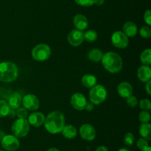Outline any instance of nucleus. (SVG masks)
I'll return each instance as SVG.
<instances>
[{"instance_id": "1", "label": "nucleus", "mask_w": 151, "mask_h": 151, "mask_svg": "<svg viewBox=\"0 0 151 151\" xmlns=\"http://www.w3.org/2000/svg\"><path fill=\"white\" fill-rule=\"evenodd\" d=\"M44 124L49 133L52 134L60 133L65 126L64 115L60 111H53L47 115Z\"/></svg>"}, {"instance_id": "2", "label": "nucleus", "mask_w": 151, "mask_h": 151, "mask_svg": "<svg viewBox=\"0 0 151 151\" xmlns=\"http://www.w3.org/2000/svg\"><path fill=\"white\" fill-rule=\"evenodd\" d=\"M102 64L106 70L111 73L119 72L122 68V59L121 56L114 52L105 53L101 59Z\"/></svg>"}, {"instance_id": "3", "label": "nucleus", "mask_w": 151, "mask_h": 151, "mask_svg": "<svg viewBox=\"0 0 151 151\" xmlns=\"http://www.w3.org/2000/svg\"><path fill=\"white\" fill-rule=\"evenodd\" d=\"M18 68L13 62H4L0 63V81L13 82L18 77Z\"/></svg>"}, {"instance_id": "4", "label": "nucleus", "mask_w": 151, "mask_h": 151, "mask_svg": "<svg viewBox=\"0 0 151 151\" xmlns=\"http://www.w3.org/2000/svg\"><path fill=\"white\" fill-rule=\"evenodd\" d=\"M29 131V124L26 118H19L13 122L12 132L17 138L26 136Z\"/></svg>"}, {"instance_id": "5", "label": "nucleus", "mask_w": 151, "mask_h": 151, "mask_svg": "<svg viewBox=\"0 0 151 151\" xmlns=\"http://www.w3.org/2000/svg\"><path fill=\"white\" fill-rule=\"evenodd\" d=\"M107 97V90L102 85H95L91 87L89 92V99L94 105L103 103Z\"/></svg>"}, {"instance_id": "6", "label": "nucleus", "mask_w": 151, "mask_h": 151, "mask_svg": "<svg viewBox=\"0 0 151 151\" xmlns=\"http://www.w3.org/2000/svg\"><path fill=\"white\" fill-rule=\"evenodd\" d=\"M51 50L47 44H40L35 46L32 50V56L35 60L43 62L50 58Z\"/></svg>"}, {"instance_id": "7", "label": "nucleus", "mask_w": 151, "mask_h": 151, "mask_svg": "<svg viewBox=\"0 0 151 151\" xmlns=\"http://www.w3.org/2000/svg\"><path fill=\"white\" fill-rule=\"evenodd\" d=\"M1 144L2 147L7 151H14L19 147V139L13 135H7L1 139Z\"/></svg>"}, {"instance_id": "8", "label": "nucleus", "mask_w": 151, "mask_h": 151, "mask_svg": "<svg viewBox=\"0 0 151 151\" xmlns=\"http://www.w3.org/2000/svg\"><path fill=\"white\" fill-rule=\"evenodd\" d=\"M111 41L114 45L118 48H125L129 43L128 36L121 31H116L112 34Z\"/></svg>"}, {"instance_id": "9", "label": "nucleus", "mask_w": 151, "mask_h": 151, "mask_svg": "<svg viewBox=\"0 0 151 151\" xmlns=\"http://www.w3.org/2000/svg\"><path fill=\"white\" fill-rule=\"evenodd\" d=\"M24 107L28 110H36L40 106V102L38 98L32 94H27L22 99Z\"/></svg>"}, {"instance_id": "10", "label": "nucleus", "mask_w": 151, "mask_h": 151, "mask_svg": "<svg viewBox=\"0 0 151 151\" xmlns=\"http://www.w3.org/2000/svg\"><path fill=\"white\" fill-rule=\"evenodd\" d=\"M84 41V33L83 30L75 29L70 32L68 36V41L69 44L75 47L81 45Z\"/></svg>"}, {"instance_id": "11", "label": "nucleus", "mask_w": 151, "mask_h": 151, "mask_svg": "<svg viewBox=\"0 0 151 151\" xmlns=\"http://www.w3.org/2000/svg\"><path fill=\"white\" fill-rule=\"evenodd\" d=\"M81 136L86 141H93L95 139L96 131L94 127L89 124H85L80 128Z\"/></svg>"}, {"instance_id": "12", "label": "nucleus", "mask_w": 151, "mask_h": 151, "mask_svg": "<svg viewBox=\"0 0 151 151\" xmlns=\"http://www.w3.org/2000/svg\"><path fill=\"white\" fill-rule=\"evenodd\" d=\"M87 102L85 96L79 93H75L71 98V105L75 109L78 110H83L85 109Z\"/></svg>"}, {"instance_id": "13", "label": "nucleus", "mask_w": 151, "mask_h": 151, "mask_svg": "<svg viewBox=\"0 0 151 151\" xmlns=\"http://www.w3.org/2000/svg\"><path fill=\"white\" fill-rule=\"evenodd\" d=\"M117 91L119 96L122 98H128L132 96L133 88L132 86L127 81H122L119 83L117 87Z\"/></svg>"}, {"instance_id": "14", "label": "nucleus", "mask_w": 151, "mask_h": 151, "mask_svg": "<svg viewBox=\"0 0 151 151\" xmlns=\"http://www.w3.org/2000/svg\"><path fill=\"white\" fill-rule=\"evenodd\" d=\"M45 117L44 114L40 112H34L29 115L28 122L34 127H39L44 123Z\"/></svg>"}, {"instance_id": "15", "label": "nucleus", "mask_w": 151, "mask_h": 151, "mask_svg": "<svg viewBox=\"0 0 151 151\" xmlns=\"http://www.w3.org/2000/svg\"><path fill=\"white\" fill-rule=\"evenodd\" d=\"M73 24L78 30H83L88 27V19L84 15L77 14L73 19Z\"/></svg>"}, {"instance_id": "16", "label": "nucleus", "mask_w": 151, "mask_h": 151, "mask_svg": "<svg viewBox=\"0 0 151 151\" xmlns=\"http://www.w3.org/2000/svg\"><path fill=\"white\" fill-rule=\"evenodd\" d=\"M137 76L143 82H147L151 78V70L148 65H142L138 69Z\"/></svg>"}, {"instance_id": "17", "label": "nucleus", "mask_w": 151, "mask_h": 151, "mask_svg": "<svg viewBox=\"0 0 151 151\" xmlns=\"http://www.w3.org/2000/svg\"><path fill=\"white\" fill-rule=\"evenodd\" d=\"M123 33L128 37H133L137 33V27L132 22H128L123 26Z\"/></svg>"}, {"instance_id": "18", "label": "nucleus", "mask_w": 151, "mask_h": 151, "mask_svg": "<svg viewBox=\"0 0 151 151\" xmlns=\"http://www.w3.org/2000/svg\"><path fill=\"white\" fill-rule=\"evenodd\" d=\"M21 103H22V96L19 93H15L10 96L8 101V105L10 109H18L20 107Z\"/></svg>"}, {"instance_id": "19", "label": "nucleus", "mask_w": 151, "mask_h": 151, "mask_svg": "<svg viewBox=\"0 0 151 151\" xmlns=\"http://www.w3.org/2000/svg\"><path fill=\"white\" fill-rule=\"evenodd\" d=\"M81 81H82V84L84 87L91 88L95 86L96 83H97V78L91 74H85L82 77Z\"/></svg>"}, {"instance_id": "20", "label": "nucleus", "mask_w": 151, "mask_h": 151, "mask_svg": "<svg viewBox=\"0 0 151 151\" xmlns=\"http://www.w3.org/2000/svg\"><path fill=\"white\" fill-rule=\"evenodd\" d=\"M139 133L143 139L146 140L151 139V125L149 123H143L139 127Z\"/></svg>"}, {"instance_id": "21", "label": "nucleus", "mask_w": 151, "mask_h": 151, "mask_svg": "<svg viewBox=\"0 0 151 151\" xmlns=\"http://www.w3.org/2000/svg\"><path fill=\"white\" fill-rule=\"evenodd\" d=\"M62 134L66 139H73L77 135V130L72 125L64 126L62 130Z\"/></svg>"}, {"instance_id": "22", "label": "nucleus", "mask_w": 151, "mask_h": 151, "mask_svg": "<svg viewBox=\"0 0 151 151\" xmlns=\"http://www.w3.org/2000/svg\"><path fill=\"white\" fill-rule=\"evenodd\" d=\"M103 53L99 49H91L89 50L88 53V58L89 59V60L92 61V62H97L101 61L102 58H103Z\"/></svg>"}, {"instance_id": "23", "label": "nucleus", "mask_w": 151, "mask_h": 151, "mask_svg": "<svg viewBox=\"0 0 151 151\" xmlns=\"http://www.w3.org/2000/svg\"><path fill=\"white\" fill-rule=\"evenodd\" d=\"M141 62L145 65H150L151 64V50L147 49L142 53L140 56Z\"/></svg>"}, {"instance_id": "24", "label": "nucleus", "mask_w": 151, "mask_h": 151, "mask_svg": "<svg viewBox=\"0 0 151 151\" xmlns=\"http://www.w3.org/2000/svg\"><path fill=\"white\" fill-rule=\"evenodd\" d=\"M8 103L4 100H0V118L6 116L10 110Z\"/></svg>"}, {"instance_id": "25", "label": "nucleus", "mask_w": 151, "mask_h": 151, "mask_svg": "<svg viewBox=\"0 0 151 151\" xmlns=\"http://www.w3.org/2000/svg\"><path fill=\"white\" fill-rule=\"evenodd\" d=\"M97 38V33L93 30H89L84 33V40H86L88 42L95 41Z\"/></svg>"}, {"instance_id": "26", "label": "nucleus", "mask_w": 151, "mask_h": 151, "mask_svg": "<svg viewBox=\"0 0 151 151\" xmlns=\"http://www.w3.org/2000/svg\"><path fill=\"white\" fill-rule=\"evenodd\" d=\"M139 119L142 123H148L150 120V115L147 110H143L139 115Z\"/></svg>"}, {"instance_id": "27", "label": "nucleus", "mask_w": 151, "mask_h": 151, "mask_svg": "<svg viewBox=\"0 0 151 151\" xmlns=\"http://www.w3.org/2000/svg\"><path fill=\"white\" fill-rule=\"evenodd\" d=\"M134 141H135V138L132 133H128L125 134V138H124V142L126 146H132L134 143Z\"/></svg>"}, {"instance_id": "28", "label": "nucleus", "mask_w": 151, "mask_h": 151, "mask_svg": "<svg viewBox=\"0 0 151 151\" xmlns=\"http://www.w3.org/2000/svg\"><path fill=\"white\" fill-rule=\"evenodd\" d=\"M139 33L141 35L142 37L143 38H148L151 36V30L149 27L147 26H144L140 29L139 30Z\"/></svg>"}, {"instance_id": "29", "label": "nucleus", "mask_w": 151, "mask_h": 151, "mask_svg": "<svg viewBox=\"0 0 151 151\" xmlns=\"http://www.w3.org/2000/svg\"><path fill=\"white\" fill-rule=\"evenodd\" d=\"M139 106L144 110H149L151 108V102L149 99H144L140 101Z\"/></svg>"}, {"instance_id": "30", "label": "nucleus", "mask_w": 151, "mask_h": 151, "mask_svg": "<svg viewBox=\"0 0 151 151\" xmlns=\"http://www.w3.org/2000/svg\"><path fill=\"white\" fill-rule=\"evenodd\" d=\"M75 2L81 6L83 7H89L94 4V0H75Z\"/></svg>"}, {"instance_id": "31", "label": "nucleus", "mask_w": 151, "mask_h": 151, "mask_svg": "<svg viewBox=\"0 0 151 151\" xmlns=\"http://www.w3.org/2000/svg\"><path fill=\"white\" fill-rule=\"evenodd\" d=\"M16 115L19 118H26V117L27 116V110L25 109L24 107L18 108Z\"/></svg>"}, {"instance_id": "32", "label": "nucleus", "mask_w": 151, "mask_h": 151, "mask_svg": "<svg viewBox=\"0 0 151 151\" xmlns=\"http://www.w3.org/2000/svg\"><path fill=\"white\" fill-rule=\"evenodd\" d=\"M127 104L129 107H134L137 105L138 104V100H137V97L136 96H131L128 98H127Z\"/></svg>"}, {"instance_id": "33", "label": "nucleus", "mask_w": 151, "mask_h": 151, "mask_svg": "<svg viewBox=\"0 0 151 151\" xmlns=\"http://www.w3.org/2000/svg\"><path fill=\"white\" fill-rule=\"evenodd\" d=\"M137 147H138V148H139L140 150H143L144 148L148 147V143H147L146 139L142 138V139H139L138 141H137Z\"/></svg>"}, {"instance_id": "34", "label": "nucleus", "mask_w": 151, "mask_h": 151, "mask_svg": "<svg viewBox=\"0 0 151 151\" xmlns=\"http://www.w3.org/2000/svg\"><path fill=\"white\" fill-rule=\"evenodd\" d=\"M144 19L147 25H151V14L150 10H147L145 11V13L144 14Z\"/></svg>"}, {"instance_id": "35", "label": "nucleus", "mask_w": 151, "mask_h": 151, "mask_svg": "<svg viewBox=\"0 0 151 151\" xmlns=\"http://www.w3.org/2000/svg\"><path fill=\"white\" fill-rule=\"evenodd\" d=\"M94 104H92V103H87L86 105V107H85V109L87 111H88V112L93 110H94Z\"/></svg>"}, {"instance_id": "36", "label": "nucleus", "mask_w": 151, "mask_h": 151, "mask_svg": "<svg viewBox=\"0 0 151 151\" xmlns=\"http://www.w3.org/2000/svg\"><path fill=\"white\" fill-rule=\"evenodd\" d=\"M8 115H10V117H14L15 115H16V110H13V109H10V110H9L8 112V114H7Z\"/></svg>"}, {"instance_id": "37", "label": "nucleus", "mask_w": 151, "mask_h": 151, "mask_svg": "<svg viewBox=\"0 0 151 151\" xmlns=\"http://www.w3.org/2000/svg\"><path fill=\"white\" fill-rule=\"evenodd\" d=\"M104 1H105V0H94V4H95L96 5L100 6V5H102V4H104Z\"/></svg>"}, {"instance_id": "38", "label": "nucleus", "mask_w": 151, "mask_h": 151, "mask_svg": "<svg viewBox=\"0 0 151 151\" xmlns=\"http://www.w3.org/2000/svg\"><path fill=\"white\" fill-rule=\"evenodd\" d=\"M146 90H147V93L149 95H151V91H150V80L147 81V86H146Z\"/></svg>"}, {"instance_id": "39", "label": "nucleus", "mask_w": 151, "mask_h": 151, "mask_svg": "<svg viewBox=\"0 0 151 151\" xmlns=\"http://www.w3.org/2000/svg\"><path fill=\"white\" fill-rule=\"evenodd\" d=\"M96 151H109V150H108V149L106 147L100 146V147H99L97 148Z\"/></svg>"}, {"instance_id": "40", "label": "nucleus", "mask_w": 151, "mask_h": 151, "mask_svg": "<svg viewBox=\"0 0 151 151\" xmlns=\"http://www.w3.org/2000/svg\"><path fill=\"white\" fill-rule=\"evenodd\" d=\"M142 151H151V148L148 146V147H147L144 148L143 150H142Z\"/></svg>"}, {"instance_id": "41", "label": "nucleus", "mask_w": 151, "mask_h": 151, "mask_svg": "<svg viewBox=\"0 0 151 151\" xmlns=\"http://www.w3.org/2000/svg\"><path fill=\"white\" fill-rule=\"evenodd\" d=\"M4 136V133L3 131H0V140H1L3 137Z\"/></svg>"}, {"instance_id": "42", "label": "nucleus", "mask_w": 151, "mask_h": 151, "mask_svg": "<svg viewBox=\"0 0 151 151\" xmlns=\"http://www.w3.org/2000/svg\"><path fill=\"white\" fill-rule=\"evenodd\" d=\"M47 151H60V150H58L57 148L52 147V148H50V149H49Z\"/></svg>"}, {"instance_id": "43", "label": "nucleus", "mask_w": 151, "mask_h": 151, "mask_svg": "<svg viewBox=\"0 0 151 151\" xmlns=\"http://www.w3.org/2000/svg\"><path fill=\"white\" fill-rule=\"evenodd\" d=\"M118 151H130V150L127 149V148H121V149H119Z\"/></svg>"}, {"instance_id": "44", "label": "nucleus", "mask_w": 151, "mask_h": 151, "mask_svg": "<svg viewBox=\"0 0 151 151\" xmlns=\"http://www.w3.org/2000/svg\"><path fill=\"white\" fill-rule=\"evenodd\" d=\"M0 151H4V150H0Z\"/></svg>"}]
</instances>
